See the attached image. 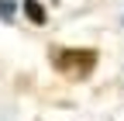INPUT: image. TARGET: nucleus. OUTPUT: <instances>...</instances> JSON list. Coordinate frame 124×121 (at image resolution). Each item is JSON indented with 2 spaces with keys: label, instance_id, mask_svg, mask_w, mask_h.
Wrapping results in <instances>:
<instances>
[{
  "label": "nucleus",
  "instance_id": "1",
  "mask_svg": "<svg viewBox=\"0 0 124 121\" xmlns=\"http://www.w3.org/2000/svg\"><path fill=\"white\" fill-rule=\"evenodd\" d=\"M52 66L69 80H86L97 66L93 49H52Z\"/></svg>",
  "mask_w": 124,
  "mask_h": 121
},
{
  "label": "nucleus",
  "instance_id": "2",
  "mask_svg": "<svg viewBox=\"0 0 124 121\" xmlns=\"http://www.w3.org/2000/svg\"><path fill=\"white\" fill-rule=\"evenodd\" d=\"M21 4H24V17H28L31 24H45V21H48V14H45L41 0H21Z\"/></svg>",
  "mask_w": 124,
  "mask_h": 121
},
{
  "label": "nucleus",
  "instance_id": "3",
  "mask_svg": "<svg viewBox=\"0 0 124 121\" xmlns=\"http://www.w3.org/2000/svg\"><path fill=\"white\" fill-rule=\"evenodd\" d=\"M17 17V0H0V21H14Z\"/></svg>",
  "mask_w": 124,
  "mask_h": 121
}]
</instances>
